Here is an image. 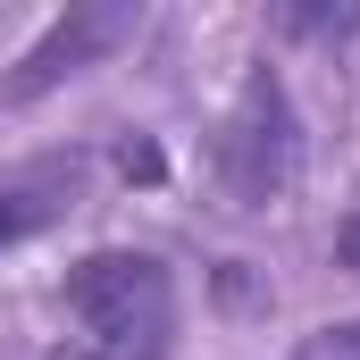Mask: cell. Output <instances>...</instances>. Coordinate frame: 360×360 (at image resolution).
<instances>
[{"label": "cell", "instance_id": "cell-5", "mask_svg": "<svg viewBox=\"0 0 360 360\" xmlns=\"http://www.w3.org/2000/svg\"><path fill=\"white\" fill-rule=\"evenodd\" d=\"M293 360H360V319H344V327H319V335H310Z\"/></svg>", "mask_w": 360, "mask_h": 360}, {"label": "cell", "instance_id": "cell-4", "mask_svg": "<svg viewBox=\"0 0 360 360\" xmlns=\"http://www.w3.org/2000/svg\"><path fill=\"white\" fill-rule=\"evenodd\" d=\"M84 193V160L76 151H51V160H25L17 176H0V252L34 243L42 226H59Z\"/></svg>", "mask_w": 360, "mask_h": 360}, {"label": "cell", "instance_id": "cell-6", "mask_svg": "<svg viewBox=\"0 0 360 360\" xmlns=\"http://www.w3.org/2000/svg\"><path fill=\"white\" fill-rule=\"evenodd\" d=\"M335 260H344V269L360 276V210H352V218H344V235H335Z\"/></svg>", "mask_w": 360, "mask_h": 360}, {"label": "cell", "instance_id": "cell-1", "mask_svg": "<svg viewBox=\"0 0 360 360\" xmlns=\"http://www.w3.org/2000/svg\"><path fill=\"white\" fill-rule=\"evenodd\" d=\"M68 319L92 360H168L176 352V276L151 252H84L68 269Z\"/></svg>", "mask_w": 360, "mask_h": 360}, {"label": "cell", "instance_id": "cell-3", "mask_svg": "<svg viewBox=\"0 0 360 360\" xmlns=\"http://www.w3.org/2000/svg\"><path fill=\"white\" fill-rule=\"evenodd\" d=\"M134 8L126 0H76L68 17H51V34L17 59V76L0 84V101H42V92H59L68 76H84V68H101L117 42H134Z\"/></svg>", "mask_w": 360, "mask_h": 360}, {"label": "cell", "instance_id": "cell-2", "mask_svg": "<svg viewBox=\"0 0 360 360\" xmlns=\"http://www.w3.org/2000/svg\"><path fill=\"white\" fill-rule=\"evenodd\" d=\"M293 160H302V126H293V101L269 68H252V84L235 92L226 109V134H218V184L235 210H269L276 193L293 184Z\"/></svg>", "mask_w": 360, "mask_h": 360}]
</instances>
